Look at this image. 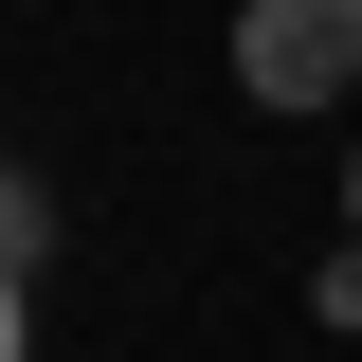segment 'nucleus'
<instances>
[{
	"label": "nucleus",
	"mask_w": 362,
	"mask_h": 362,
	"mask_svg": "<svg viewBox=\"0 0 362 362\" xmlns=\"http://www.w3.org/2000/svg\"><path fill=\"white\" fill-rule=\"evenodd\" d=\"M235 90L254 109H344L362 90V0H235Z\"/></svg>",
	"instance_id": "obj_1"
},
{
	"label": "nucleus",
	"mask_w": 362,
	"mask_h": 362,
	"mask_svg": "<svg viewBox=\"0 0 362 362\" xmlns=\"http://www.w3.org/2000/svg\"><path fill=\"white\" fill-rule=\"evenodd\" d=\"M344 218H362V163H344Z\"/></svg>",
	"instance_id": "obj_5"
},
{
	"label": "nucleus",
	"mask_w": 362,
	"mask_h": 362,
	"mask_svg": "<svg viewBox=\"0 0 362 362\" xmlns=\"http://www.w3.org/2000/svg\"><path fill=\"white\" fill-rule=\"evenodd\" d=\"M37 344V254H0V362Z\"/></svg>",
	"instance_id": "obj_3"
},
{
	"label": "nucleus",
	"mask_w": 362,
	"mask_h": 362,
	"mask_svg": "<svg viewBox=\"0 0 362 362\" xmlns=\"http://www.w3.org/2000/svg\"><path fill=\"white\" fill-rule=\"evenodd\" d=\"M308 308H326V326H362V218H344V254L308 272Z\"/></svg>",
	"instance_id": "obj_2"
},
{
	"label": "nucleus",
	"mask_w": 362,
	"mask_h": 362,
	"mask_svg": "<svg viewBox=\"0 0 362 362\" xmlns=\"http://www.w3.org/2000/svg\"><path fill=\"white\" fill-rule=\"evenodd\" d=\"M37 235H54V218H37V181L0 163V254H37Z\"/></svg>",
	"instance_id": "obj_4"
}]
</instances>
